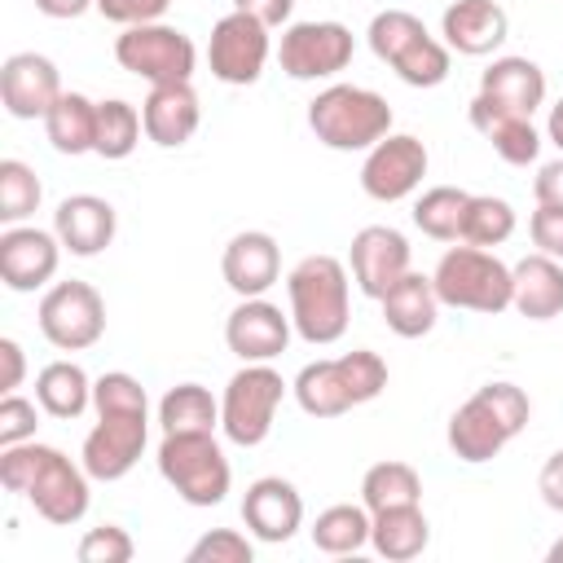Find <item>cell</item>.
I'll return each instance as SVG.
<instances>
[{
    "label": "cell",
    "instance_id": "cell-37",
    "mask_svg": "<svg viewBox=\"0 0 563 563\" xmlns=\"http://www.w3.org/2000/svg\"><path fill=\"white\" fill-rule=\"evenodd\" d=\"M427 35H431V31H427L422 18L409 13V9H383V13H374V22H369V31H365L374 57L387 62V66H391L405 48H413L418 40H427Z\"/></svg>",
    "mask_w": 563,
    "mask_h": 563
},
{
    "label": "cell",
    "instance_id": "cell-15",
    "mask_svg": "<svg viewBox=\"0 0 563 563\" xmlns=\"http://www.w3.org/2000/svg\"><path fill=\"white\" fill-rule=\"evenodd\" d=\"M62 238L35 224H4L0 233V282L13 295H31L57 277L62 264Z\"/></svg>",
    "mask_w": 563,
    "mask_h": 563
},
{
    "label": "cell",
    "instance_id": "cell-38",
    "mask_svg": "<svg viewBox=\"0 0 563 563\" xmlns=\"http://www.w3.org/2000/svg\"><path fill=\"white\" fill-rule=\"evenodd\" d=\"M515 233V207L493 194H471L466 220H462V242L471 246H501Z\"/></svg>",
    "mask_w": 563,
    "mask_h": 563
},
{
    "label": "cell",
    "instance_id": "cell-2",
    "mask_svg": "<svg viewBox=\"0 0 563 563\" xmlns=\"http://www.w3.org/2000/svg\"><path fill=\"white\" fill-rule=\"evenodd\" d=\"M286 295H290V321L295 334L312 347H330L347 334L352 321V282L343 260L334 255H303L286 273Z\"/></svg>",
    "mask_w": 563,
    "mask_h": 563
},
{
    "label": "cell",
    "instance_id": "cell-24",
    "mask_svg": "<svg viewBox=\"0 0 563 563\" xmlns=\"http://www.w3.org/2000/svg\"><path fill=\"white\" fill-rule=\"evenodd\" d=\"M471 128L497 150V158L501 163H510V167H528V163H537V154H541V132L532 128V119L528 114H515V110H506V106H497L493 97H484V92H475V101H471Z\"/></svg>",
    "mask_w": 563,
    "mask_h": 563
},
{
    "label": "cell",
    "instance_id": "cell-51",
    "mask_svg": "<svg viewBox=\"0 0 563 563\" xmlns=\"http://www.w3.org/2000/svg\"><path fill=\"white\" fill-rule=\"evenodd\" d=\"M545 136H550V141L563 150V97L550 106V119H545Z\"/></svg>",
    "mask_w": 563,
    "mask_h": 563
},
{
    "label": "cell",
    "instance_id": "cell-28",
    "mask_svg": "<svg viewBox=\"0 0 563 563\" xmlns=\"http://www.w3.org/2000/svg\"><path fill=\"white\" fill-rule=\"evenodd\" d=\"M431 541V523L422 515V506H391V510H374L369 523V545L387 559V563H409L427 550Z\"/></svg>",
    "mask_w": 563,
    "mask_h": 563
},
{
    "label": "cell",
    "instance_id": "cell-18",
    "mask_svg": "<svg viewBox=\"0 0 563 563\" xmlns=\"http://www.w3.org/2000/svg\"><path fill=\"white\" fill-rule=\"evenodd\" d=\"M62 75L44 53H13L0 66V101L13 119H44L62 97Z\"/></svg>",
    "mask_w": 563,
    "mask_h": 563
},
{
    "label": "cell",
    "instance_id": "cell-39",
    "mask_svg": "<svg viewBox=\"0 0 563 563\" xmlns=\"http://www.w3.org/2000/svg\"><path fill=\"white\" fill-rule=\"evenodd\" d=\"M449 53H453V48H449L444 40L427 35V40H418L413 48H405V53L391 62V70H396V79L409 84V88H435V84L449 79V62H453Z\"/></svg>",
    "mask_w": 563,
    "mask_h": 563
},
{
    "label": "cell",
    "instance_id": "cell-45",
    "mask_svg": "<svg viewBox=\"0 0 563 563\" xmlns=\"http://www.w3.org/2000/svg\"><path fill=\"white\" fill-rule=\"evenodd\" d=\"M167 4L172 0H97V13L119 26H141V22H158Z\"/></svg>",
    "mask_w": 563,
    "mask_h": 563
},
{
    "label": "cell",
    "instance_id": "cell-10",
    "mask_svg": "<svg viewBox=\"0 0 563 563\" xmlns=\"http://www.w3.org/2000/svg\"><path fill=\"white\" fill-rule=\"evenodd\" d=\"M35 321L57 352H84L106 334V299L88 282H53L35 308Z\"/></svg>",
    "mask_w": 563,
    "mask_h": 563
},
{
    "label": "cell",
    "instance_id": "cell-41",
    "mask_svg": "<svg viewBox=\"0 0 563 563\" xmlns=\"http://www.w3.org/2000/svg\"><path fill=\"white\" fill-rule=\"evenodd\" d=\"M185 559H189V563H251V559H255V545H251V537L238 532V528H211V532H202V537L189 545Z\"/></svg>",
    "mask_w": 563,
    "mask_h": 563
},
{
    "label": "cell",
    "instance_id": "cell-25",
    "mask_svg": "<svg viewBox=\"0 0 563 563\" xmlns=\"http://www.w3.org/2000/svg\"><path fill=\"white\" fill-rule=\"evenodd\" d=\"M515 277V295L510 308L528 321H550L563 312V260L554 255H523L519 264H510Z\"/></svg>",
    "mask_w": 563,
    "mask_h": 563
},
{
    "label": "cell",
    "instance_id": "cell-13",
    "mask_svg": "<svg viewBox=\"0 0 563 563\" xmlns=\"http://www.w3.org/2000/svg\"><path fill=\"white\" fill-rule=\"evenodd\" d=\"M427 163H431V154H427V145L413 132H387L378 145L365 150L361 189L374 202H400V198H409L422 185Z\"/></svg>",
    "mask_w": 563,
    "mask_h": 563
},
{
    "label": "cell",
    "instance_id": "cell-4",
    "mask_svg": "<svg viewBox=\"0 0 563 563\" xmlns=\"http://www.w3.org/2000/svg\"><path fill=\"white\" fill-rule=\"evenodd\" d=\"M383 387H387V361L369 347H356V352H343L330 361H312L290 383V391L308 418H339V413L383 396Z\"/></svg>",
    "mask_w": 563,
    "mask_h": 563
},
{
    "label": "cell",
    "instance_id": "cell-47",
    "mask_svg": "<svg viewBox=\"0 0 563 563\" xmlns=\"http://www.w3.org/2000/svg\"><path fill=\"white\" fill-rule=\"evenodd\" d=\"M238 13H251L260 18L268 31L273 26H290V13H295V0H233Z\"/></svg>",
    "mask_w": 563,
    "mask_h": 563
},
{
    "label": "cell",
    "instance_id": "cell-43",
    "mask_svg": "<svg viewBox=\"0 0 563 563\" xmlns=\"http://www.w3.org/2000/svg\"><path fill=\"white\" fill-rule=\"evenodd\" d=\"M35 427H40V400H26V396L9 391L0 400V449L35 440Z\"/></svg>",
    "mask_w": 563,
    "mask_h": 563
},
{
    "label": "cell",
    "instance_id": "cell-14",
    "mask_svg": "<svg viewBox=\"0 0 563 563\" xmlns=\"http://www.w3.org/2000/svg\"><path fill=\"white\" fill-rule=\"evenodd\" d=\"M145 440H150V413H97V427L84 435L79 462L92 479L114 484L141 462Z\"/></svg>",
    "mask_w": 563,
    "mask_h": 563
},
{
    "label": "cell",
    "instance_id": "cell-21",
    "mask_svg": "<svg viewBox=\"0 0 563 563\" xmlns=\"http://www.w3.org/2000/svg\"><path fill=\"white\" fill-rule=\"evenodd\" d=\"M440 35L462 57H488L493 48L506 44L510 18L497 0H453L440 18Z\"/></svg>",
    "mask_w": 563,
    "mask_h": 563
},
{
    "label": "cell",
    "instance_id": "cell-6",
    "mask_svg": "<svg viewBox=\"0 0 563 563\" xmlns=\"http://www.w3.org/2000/svg\"><path fill=\"white\" fill-rule=\"evenodd\" d=\"M435 282V295L440 303L449 308H466V312H484V317H497L510 308V295H515V277H510V264L497 260L488 246H449L431 273Z\"/></svg>",
    "mask_w": 563,
    "mask_h": 563
},
{
    "label": "cell",
    "instance_id": "cell-35",
    "mask_svg": "<svg viewBox=\"0 0 563 563\" xmlns=\"http://www.w3.org/2000/svg\"><path fill=\"white\" fill-rule=\"evenodd\" d=\"M471 194L457 185H435L413 202V224L435 238V242H462V220H466Z\"/></svg>",
    "mask_w": 563,
    "mask_h": 563
},
{
    "label": "cell",
    "instance_id": "cell-17",
    "mask_svg": "<svg viewBox=\"0 0 563 563\" xmlns=\"http://www.w3.org/2000/svg\"><path fill=\"white\" fill-rule=\"evenodd\" d=\"M290 312H282L277 303H268L264 295L255 299H238V308L224 321V343L238 361H277L290 343Z\"/></svg>",
    "mask_w": 563,
    "mask_h": 563
},
{
    "label": "cell",
    "instance_id": "cell-30",
    "mask_svg": "<svg viewBox=\"0 0 563 563\" xmlns=\"http://www.w3.org/2000/svg\"><path fill=\"white\" fill-rule=\"evenodd\" d=\"M44 132L48 145L57 154H92L97 145V101H88L84 92H62L57 106L44 114Z\"/></svg>",
    "mask_w": 563,
    "mask_h": 563
},
{
    "label": "cell",
    "instance_id": "cell-7",
    "mask_svg": "<svg viewBox=\"0 0 563 563\" xmlns=\"http://www.w3.org/2000/svg\"><path fill=\"white\" fill-rule=\"evenodd\" d=\"M158 475L189 506H220L233 484V466L216 431H176L158 440Z\"/></svg>",
    "mask_w": 563,
    "mask_h": 563
},
{
    "label": "cell",
    "instance_id": "cell-1",
    "mask_svg": "<svg viewBox=\"0 0 563 563\" xmlns=\"http://www.w3.org/2000/svg\"><path fill=\"white\" fill-rule=\"evenodd\" d=\"M88 479L92 475L84 471V462H70L62 449L40 440H22L0 453V484L9 493H22L35 506V515L57 528H70L88 515Z\"/></svg>",
    "mask_w": 563,
    "mask_h": 563
},
{
    "label": "cell",
    "instance_id": "cell-46",
    "mask_svg": "<svg viewBox=\"0 0 563 563\" xmlns=\"http://www.w3.org/2000/svg\"><path fill=\"white\" fill-rule=\"evenodd\" d=\"M537 493H541V501H545L550 510L563 515V449H554V453L545 457V466H541V475H537Z\"/></svg>",
    "mask_w": 563,
    "mask_h": 563
},
{
    "label": "cell",
    "instance_id": "cell-23",
    "mask_svg": "<svg viewBox=\"0 0 563 563\" xmlns=\"http://www.w3.org/2000/svg\"><path fill=\"white\" fill-rule=\"evenodd\" d=\"M141 119H145V136L163 150H180L198 123H202V106L194 84H150L145 101H141Z\"/></svg>",
    "mask_w": 563,
    "mask_h": 563
},
{
    "label": "cell",
    "instance_id": "cell-42",
    "mask_svg": "<svg viewBox=\"0 0 563 563\" xmlns=\"http://www.w3.org/2000/svg\"><path fill=\"white\" fill-rule=\"evenodd\" d=\"M79 563H132L136 545L128 537V528L119 523H101V528H88L84 541H79Z\"/></svg>",
    "mask_w": 563,
    "mask_h": 563
},
{
    "label": "cell",
    "instance_id": "cell-40",
    "mask_svg": "<svg viewBox=\"0 0 563 563\" xmlns=\"http://www.w3.org/2000/svg\"><path fill=\"white\" fill-rule=\"evenodd\" d=\"M92 409L97 413H150V396H145L141 378L110 369V374L92 378Z\"/></svg>",
    "mask_w": 563,
    "mask_h": 563
},
{
    "label": "cell",
    "instance_id": "cell-3",
    "mask_svg": "<svg viewBox=\"0 0 563 563\" xmlns=\"http://www.w3.org/2000/svg\"><path fill=\"white\" fill-rule=\"evenodd\" d=\"M528 418H532V400H528L523 387H515L506 378L501 383H484V387H475L453 409V418H449V449L462 462H471V466L493 462L528 427Z\"/></svg>",
    "mask_w": 563,
    "mask_h": 563
},
{
    "label": "cell",
    "instance_id": "cell-29",
    "mask_svg": "<svg viewBox=\"0 0 563 563\" xmlns=\"http://www.w3.org/2000/svg\"><path fill=\"white\" fill-rule=\"evenodd\" d=\"M35 400L48 418H79L92 405V378L79 361H48L35 374Z\"/></svg>",
    "mask_w": 563,
    "mask_h": 563
},
{
    "label": "cell",
    "instance_id": "cell-5",
    "mask_svg": "<svg viewBox=\"0 0 563 563\" xmlns=\"http://www.w3.org/2000/svg\"><path fill=\"white\" fill-rule=\"evenodd\" d=\"M308 128L325 150H369L391 132V106L361 84H330L308 101Z\"/></svg>",
    "mask_w": 563,
    "mask_h": 563
},
{
    "label": "cell",
    "instance_id": "cell-8",
    "mask_svg": "<svg viewBox=\"0 0 563 563\" xmlns=\"http://www.w3.org/2000/svg\"><path fill=\"white\" fill-rule=\"evenodd\" d=\"M286 378L268 361H242V369L224 383L220 396V431L238 449H255L268 440L273 418L282 409Z\"/></svg>",
    "mask_w": 563,
    "mask_h": 563
},
{
    "label": "cell",
    "instance_id": "cell-44",
    "mask_svg": "<svg viewBox=\"0 0 563 563\" xmlns=\"http://www.w3.org/2000/svg\"><path fill=\"white\" fill-rule=\"evenodd\" d=\"M528 233H532V246H537L541 255L563 260V207L537 202V211L528 216Z\"/></svg>",
    "mask_w": 563,
    "mask_h": 563
},
{
    "label": "cell",
    "instance_id": "cell-34",
    "mask_svg": "<svg viewBox=\"0 0 563 563\" xmlns=\"http://www.w3.org/2000/svg\"><path fill=\"white\" fill-rule=\"evenodd\" d=\"M141 132H145V119L132 101H123V97L97 101V145H92V154L119 163L141 145Z\"/></svg>",
    "mask_w": 563,
    "mask_h": 563
},
{
    "label": "cell",
    "instance_id": "cell-52",
    "mask_svg": "<svg viewBox=\"0 0 563 563\" xmlns=\"http://www.w3.org/2000/svg\"><path fill=\"white\" fill-rule=\"evenodd\" d=\"M545 559H550V563H563V537H559V541L545 550Z\"/></svg>",
    "mask_w": 563,
    "mask_h": 563
},
{
    "label": "cell",
    "instance_id": "cell-26",
    "mask_svg": "<svg viewBox=\"0 0 563 563\" xmlns=\"http://www.w3.org/2000/svg\"><path fill=\"white\" fill-rule=\"evenodd\" d=\"M383 321L391 334L400 339H422L435 330V317H440V295H435V282L418 268H409L383 299Z\"/></svg>",
    "mask_w": 563,
    "mask_h": 563
},
{
    "label": "cell",
    "instance_id": "cell-50",
    "mask_svg": "<svg viewBox=\"0 0 563 563\" xmlns=\"http://www.w3.org/2000/svg\"><path fill=\"white\" fill-rule=\"evenodd\" d=\"M35 9H40L44 18H57V22H66V18H79V13L97 9V0H35Z\"/></svg>",
    "mask_w": 563,
    "mask_h": 563
},
{
    "label": "cell",
    "instance_id": "cell-19",
    "mask_svg": "<svg viewBox=\"0 0 563 563\" xmlns=\"http://www.w3.org/2000/svg\"><path fill=\"white\" fill-rule=\"evenodd\" d=\"M220 273H224V286L238 299L268 295L277 286V277H282V246H277V238L264 233V229L233 233L224 255H220Z\"/></svg>",
    "mask_w": 563,
    "mask_h": 563
},
{
    "label": "cell",
    "instance_id": "cell-48",
    "mask_svg": "<svg viewBox=\"0 0 563 563\" xmlns=\"http://www.w3.org/2000/svg\"><path fill=\"white\" fill-rule=\"evenodd\" d=\"M532 194H537V202H545V207H563V158L541 163V172H537V180H532Z\"/></svg>",
    "mask_w": 563,
    "mask_h": 563
},
{
    "label": "cell",
    "instance_id": "cell-33",
    "mask_svg": "<svg viewBox=\"0 0 563 563\" xmlns=\"http://www.w3.org/2000/svg\"><path fill=\"white\" fill-rule=\"evenodd\" d=\"M422 501V475L409 462H374L361 475V506L374 510H391V506H418Z\"/></svg>",
    "mask_w": 563,
    "mask_h": 563
},
{
    "label": "cell",
    "instance_id": "cell-32",
    "mask_svg": "<svg viewBox=\"0 0 563 563\" xmlns=\"http://www.w3.org/2000/svg\"><path fill=\"white\" fill-rule=\"evenodd\" d=\"M369 523L374 515L365 506H352V501H339V506H325L317 519H312V545L321 554H356L369 545Z\"/></svg>",
    "mask_w": 563,
    "mask_h": 563
},
{
    "label": "cell",
    "instance_id": "cell-36",
    "mask_svg": "<svg viewBox=\"0 0 563 563\" xmlns=\"http://www.w3.org/2000/svg\"><path fill=\"white\" fill-rule=\"evenodd\" d=\"M40 198H44V185L35 167H26L22 158H0V224L31 220Z\"/></svg>",
    "mask_w": 563,
    "mask_h": 563
},
{
    "label": "cell",
    "instance_id": "cell-12",
    "mask_svg": "<svg viewBox=\"0 0 563 563\" xmlns=\"http://www.w3.org/2000/svg\"><path fill=\"white\" fill-rule=\"evenodd\" d=\"M268 26L251 13H224L216 26H211V40H207V66L220 84H233V88H246L264 75L268 66Z\"/></svg>",
    "mask_w": 563,
    "mask_h": 563
},
{
    "label": "cell",
    "instance_id": "cell-9",
    "mask_svg": "<svg viewBox=\"0 0 563 563\" xmlns=\"http://www.w3.org/2000/svg\"><path fill=\"white\" fill-rule=\"evenodd\" d=\"M114 62L145 84H189L198 66V48L185 31L167 22H141V26H123V35L114 40Z\"/></svg>",
    "mask_w": 563,
    "mask_h": 563
},
{
    "label": "cell",
    "instance_id": "cell-20",
    "mask_svg": "<svg viewBox=\"0 0 563 563\" xmlns=\"http://www.w3.org/2000/svg\"><path fill=\"white\" fill-rule=\"evenodd\" d=\"M242 523L251 528L255 541L282 545L303 528V497L290 479L282 475H260L246 497H242Z\"/></svg>",
    "mask_w": 563,
    "mask_h": 563
},
{
    "label": "cell",
    "instance_id": "cell-27",
    "mask_svg": "<svg viewBox=\"0 0 563 563\" xmlns=\"http://www.w3.org/2000/svg\"><path fill=\"white\" fill-rule=\"evenodd\" d=\"M479 92L515 114H537L545 106V70L532 57H493V66L479 75Z\"/></svg>",
    "mask_w": 563,
    "mask_h": 563
},
{
    "label": "cell",
    "instance_id": "cell-22",
    "mask_svg": "<svg viewBox=\"0 0 563 563\" xmlns=\"http://www.w3.org/2000/svg\"><path fill=\"white\" fill-rule=\"evenodd\" d=\"M114 229H119V216L106 198L97 194H70L57 202L53 211V233L62 238V246L79 260L88 255H101L110 242H114Z\"/></svg>",
    "mask_w": 563,
    "mask_h": 563
},
{
    "label": "cell",
    "instance_id": "cell-31",
    "mask_svg": "<svg viewBox=\"0 0 563 563\" xmlns=\"http://www.w3.org/2000/svg\"><path fill=\"white\" fill-rule=\"evenodd\" d=\"M158 427H163V435H176V431H216L220 427V400L202 383H176L158 400Z\"/></svg>",
    "mask_w": 563,
    "mask_h": 563
},
{
    "label": "cell",
    "instance_id": "cell-11",
    "mask_svg": "<svg viewBox=\"0 0 563 563\" xmlns=\"http://www.w3.org/2000/svg\"><path fill=\"white\" fill-rule=\"evenodd\" d=\"M352 53H356V40L343 22H290L282 31V44H277L282 70L299 84L334 79L339 70H347Z\"/></svg>",
    "mask_w": 563,
    "mask_h": 563
},
{
    "label": "cell",
    "instance_id": "cell-16",
    "mask_svg": "<svg viewBox=\"0 0 563 563\" xmlns=\"http://www.w3.org/2000/svg\"><path fill=\"white\" fill-rule=\"evenodd\" d=\"M347 268L361 295L383 299L413 264H409V238L391 224H365L356 229L352 246H347Z\"/></svg>",
    "mask_w": 563,
    "mask_h": 563
},
{
    "label": "cell",
    "instance_id": "cell-49",
    "mask_svg": "<svg viewBox=\"0 0 563 563\" xmlns=\"http://www.w3.org/2000/svg\"><path fill=\"white\" fill-rule=\"evenodd\" d=\"M0 361H4V378H0V391H18L22 387V374H26V356H22V343L18 339H0Z\"/></svg>",
    "mask_w": 563,
    "mask_h": 563
}]
</instances>
